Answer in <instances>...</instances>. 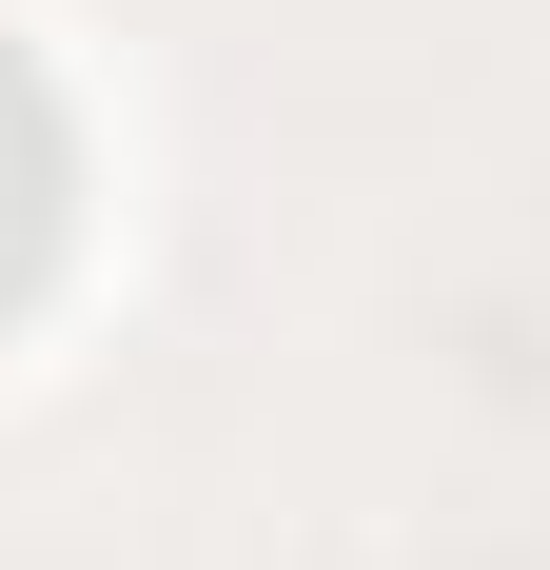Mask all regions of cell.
Masks as SVG:
<instances>
[{
    "label": "cell",
    "mask_w": 550,
    "mask_h": 570,
    "mask_svg": "<svg viewBox=\"0 0 550 570\" xmlns=\"http://www.w3.org/2000/svg\"><path fill=\"white\" fill-rule=\"evenodd\" d=\"M59 197H79V158H59V99H40V59L0 40V315L59 276Z\"/></svg>",
    "instance_id": "1"
}]
</instances>
